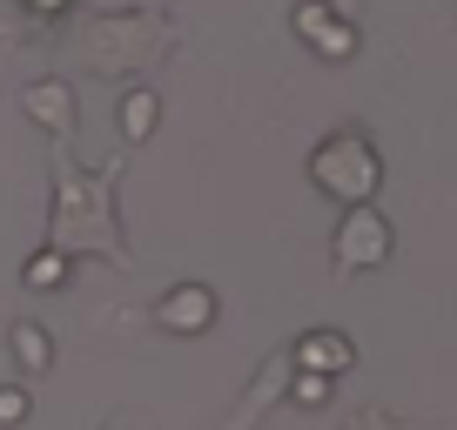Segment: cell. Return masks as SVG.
Listing matches in <instances>:
<instances>
[{"label": "cell", "mask_w": 457, "mask_h": 430, "mask_svg": "<svg viewBox=\"0 0 457 430\" xmlns=\"http://www.w3.org/2000/svg\"><path fill=\"white\" fill-rule=\"evenodd\" d=\"M209 289H175V296H162V323H169V330H182V336H195V330H209Z\"/></svg>", "instance_id": "cell-1"}, {"label": "cell", "mask_w": 457, "mask_h": 430, "mask_svg": "<svg viewBox=\"0 0 457 430\" xmlns=\"http://www.w3.org/2000/svg\"><path fill=\"white\" fill-rule=\"evenodd\" d=\"M390 249V229L377 215H350V229H343V262H370Z\"/></svg>", "instance_id": "cell-2"}, {"label": "cell", "mask_w": 457, "mask_h": 430, "mask_svg": "<svg viewBox=\"0 0 457 430\" xmlns=\"http://www.w3.org/2000/svg\"><path fill=\"white\" fill-rule=\"evenodd\" d=\"M357 363V350L343 343V336H303V370H323V376H343Z\"/></svg>", "instance_id": "cell-3"}, {"label": "cell", "mask_w": 457, "mask_h": 430, "mask_svg": "<svg viewBox=\"0 0 457 430\" xmlns=\"http://www.w3.org/2000/svg\"><path fill=\"white\" fill-rule=\"evenodd\" d=\"M28 108H34V121H41V128H68V108H74V101H68V87L41 81V87L28 95Z\"/></svg>", "instance_id": "cell-4"}, {"label": "cell", "mask_w": 457, "mask_h": 430, "mask_svg": "<svg viewBox=\"0 0 457 430\" xmlns=\"http://www.w3.org/2000/svg\"><path fill=\"white\" fill-rule=\"evenodd\" d=\"M121 128H129V142H148V135H155V95L121 101Z\"/></svg>", "instance_id": "cell-5"}, {"label": "cell", "mask_w": 457, "mask_h": 430, "mask_svg": "<svg viewBox=\"0 0 457 430\" xmlns=\"http://www.w3.org/2000/svg\"><path fill=\"white\" fill-rule=\"evenodd\" d=\"M21 283H28V289H61V283H68V262H61L54 249H41V256L21 269Z\"/></svg>", "instance_id": "cell-6"}, {"label": "cell", "mask_w": 457, "mask_h": 430, "mask_svg": "<svg viewBox=\"0 0 457 430\" xmlns=\"http://www.w3.org/2000/svg\"><path fill=\"white\" fill-rule=\"evenodd\" d=\"M310 41H316V47H323V54H329V61H350V54H357V34L343 28V21H323V28H316V34H310Z\"/></svg>", "instance_id": "cell-7"}, {"label": "cell", "mask_w": 457, "mask_h": 430, "mask_svg": "<svg viewBox=\"0 0 457 430\" xmlns=\"http://www.w3.org/2000/svg\"><path fill=\"white\" fill-rule=\"evenodd\" d=\"M14 343H21V357H28L34 370L47 363V336H41V323H21V330H14Z\"/></svg>", "instance_id": "cell-8"}, {"label": "cell", "mask_w": 457, "mask_h": 430, "mask_svg": "<svg viewBox=\"0 0 457 430\" xmlns=\"http://www.w3.org/2000/svg\"><path fill=\"white\" fill-rule=\"evenodd\" d=\"M296 403H329V376L323 370H303L296 376Z\"/></svg>", "instance_id": "cell-9"}, {"label": "cell", "mask_w": 457, "mask_h": 430, "mask_svg": "<svg viewBox=\"0 0 457 430\" xmlns=\"http://www.w3.org/2000/svg\"><path fill=\"white\" fill-rule=\"evenodd\" d=\"M28 417V390H0V424H21Z\"/></svg>", "instance_id": "cell-10"}, {"label": "cell", "mask_w": 457, "mask_h": 430, "mask_svg": "<svg viewBox=\"0 0 457 430\" xmlns=\"http://www.w3.org/2000/svg\"><path fill=\"white\" fill-rule=\"evenodd\" d=\"M316 28H323V0H303V14H296V34H303V41H310Z\"/></svg>", "instance_id": "cell-11"}, {"label": "cell", "mask_w": 457, "mask_h": 430, "mask_svg": "<svg viewBox=\"0 0 457 430\" xmlns=\"http://www.w3.org/2000/svg\"><path fill=\"white\" fill-rule=\"evenodd\" d=\"M34 7H41V14H54V7H68V0H34Z\"/></svg>", "instance_id": "cell-12"}]
</instances>
